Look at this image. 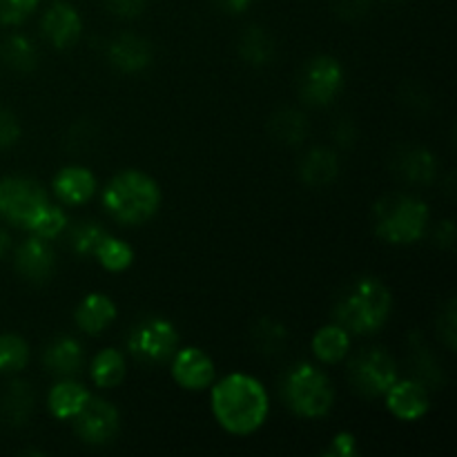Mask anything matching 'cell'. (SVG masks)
Here are the masks:
<instances>
[{"label":"cell","mask_w":457,"mask_h":457,"mask_svg":"<svg viewBox=\"0 0 457 457\" xmlns=\"http://www.w3.org/2000/svg\"><path fill=\"white\" fill-rule=\"evenodd\" d=\"M400 378L397 364L384 348H366L357 353L348 364V379L360 395L384 397V393Z\"/></svg>","instance_id":"52a82bcc"},{"label":"cell","mask_w":457,"mask_h":457,"mask_svg":"<svg viewBox=\"0 0 457 457\" xmlns=\"http://www.w3.org/2000/svg\"><path fill=\"white\" fill-rule=\"evenodd\" d=\"M43 364L49 373L61 378H74L85 364V353L79 339L56 337L43 353Z\"/></svg>","instance_id":"ac0fdd59"},{"label":"cell","mask_w":457,"mask_h":457,"mask_svg":"<svg viewBox=\"0 0 457 457\" xmlns=\"http://www.w3.org/2000/svg\"><path fill=\"white\" fill-rule=\"evenodd\" d=\"M31 409H34V393L29 384L21 379L9 384L0 397V420L9 427H22L31 415Z\"/></svg>","instance_id":"603a6c76"},{"label":"cell","mask_w":457,"mask_h":457,"mask_svg":"<svg viewBox=\"0 0 457 457\" xmlns=\"http://www.w3.org/2000/svg\"><path fill=\"white\" fill-rule=\"evenodd\" d=\"M393 312V295L378 277L351 281L335 303V321L351 335H373Z\"/></svg>","instance_id":"3957f363"},{"label":"cell","mask_w":457,"mask_h":457,"mask_svg":"<svg viewBox=\"0 0 457 457\" xmlns=\"http://www.w3.org/2000/svg\"><path fill=\"white\" fill-rule=\"evenodd\" d=\"M116 315H119V311H116V303L112 302V297L103 293H89L76 306L74 321L85 335L96 337L114 324Z\"/></svg>","instance_id":"e0dca14e"},{"label":"cell","mask_w":457,"mask_h":457,"mask_svg":"<svg viewBox=\"0 0 457 457\" xmlns=\"http://www.w3.org/2000/svg\"><path fill=\"white\" fill-rule=\"evenodd\" d=\"M328 457H357L360 455V449H357V437L353 433L342 431L330 440L326 453Z\"/></svg>","instance_id":"e575fe53"},{"label":"cell","mask_w":457,"mask_h":457,"mask_svg":"<svg viewBox=\"0 0 457 457\" xmlns=\"http://www.w3.org/2000/svg\"><path fill=\"white\" fill-rule=\"evenodd\" d=\"M96 177L85 165H65L52 181L54 195L65 205H83L96 195Z\"/></svg>","instance_id":"9a60e30c"},{"label":"cell","mask_w":457,"mask_h":457,"mask_svg":"<svg viewBox=\"0 0 457 457\" xmlns=\"http://www.w3.org/2000/svg\"><path fill=\"white\" fill-rule=\"evenodd\" d=\"M0 58H3L4 65L22 71V74L36 70V65H38V52H36L34 43L22 34H13L4 38V43L0 45Z\"/></svg>","instance_id":"484cf974"},{"label":"cell","mask_w":457,"mask_h":457,"mask_svg":"<svg viewBox=\"0 0 457 457\" xmlns=\"http://www.w3.org/2000/svg\"><path fill=\"white\" fill-rule=\"evenodd\" d=\"M337 174L339 159L328 147H315L299 163V177L303 179V183H308L312 187L328 186V183H333L337 179Z\"/></svg>","instance_id":"7402d4cb"},{"label":"cell","mask_w":457,"mask_h":457,"mask_svg":"<svg viewBox=\"0 0 457 457\" xmlns=\"http://www.w3.org/2000/svg\"><path fill=\"white\" fill-rule=\"evenodd\" d=\"M344 67L333 56H315L299 71V94L308 105L326 107L344 89Z\"/></svg>","instance_id":"9c48e42d"},{"label":"cell","mask_w":457,"mask_h":457,"mask_svg":"<svg viewBox=\"0 0 457 457\" xmlns=\"http://www.w3.org/2000/svg\"><path fill=\"white\" fill-rule=\"evenodd\" d=\"M125 373H128V364L119 348H103L101 353H96L89 369V375L98 388L119 386L125 379Z\"/></svg>","instance_id":"cb8c5ba5"},{"label":"cell","mask_w":457,"mask_h":457,"mask_svg":"<svg viewBox=\"0 0 457 457\" xmlns=\"http://www.w3.org/2000/svg\"><path fill=\"white\" fill-rule=\"evenodd\" d=\"M431 221V210L422 199L411 195H388L375 204L373 223L379 239L393 245L420 241Z\"/></svg>","instance_id":"277c9868"},{"label":"cell","mask_w":457,"mask_h":457,"mask_svg":"<svg viewBox=\"0 0 457 457\" xmlns=\"http://www.w3.org/2000/svg\"><path fill=\"white\" fill-rule=\"evenodd\" d=\"M437 330H440V337L445 342V346L449 351L455 348V299H449L446 308L442 311L440 320H437Z\"/></svg>","instance_id":"d590c367"},{"label":"cell","mask_w":457,"mask_h":457,"mask_svg":"<svg viewBox=\"0 0 457 457\" xmlns=\"http://www.w3.org/2000/svg\"><path fill=\"white\" fill-rule=\"evenodd\" d=\"M112 67L123 74H138L152 62V45L137 34H120L107 47Z\"/></svg>","instance_id":"2e32d148"},{"label":"cell","mask_w":457,"mask_h":457,"mask_svg":"<svg viewBox=\"0 0 457 457\" xmlns=\"http://www.w3.org/2000/svg\"><path fill=\"white\" fill-rule=\"evenodd\" d=\"M384 397H386V409L402 422H418L431 409L428 388L420 379L397 378Z\"/></svg>","instance_id":"4fadbf2b"},{"label":"cell","mask_w":457,"mask_h":457,"mask_svg":"<svg viewBox=\"0 0 457 457\" xmlns=\"http://www.w3.org/2000/svg\"><path fill=\"white\" fill-rule=\"evenodd\" d=\"M21 138V125L9 110L0 107V150H7Z\"/></svg>","instance_id":"8d00e7d4"},{"label":"cell","mask_w":457,"mask_h":457,"mask_svg":"<svg viewBox=\"0 0 457 457\" xmlns=\"http://www.w3.org/2000/svg\"><path fill=\"white\" fill-rule=\"evenodd\" d=\"M45 204H49L47 190L34 179H0V217L12 226L27 228V223L36 217V212Z\"/></svg>","instance_id":"ba28073f"},{"label":"cell","mask_w":457,"mask_h":457,"mask_svg":"<svg viewBox=\"0 0 457 457\" xmlns=\"http://www.w3.org/2000/svg\"><path fill=\"white\" fill-rule=\"evenodd\" d=\"M179 348L177 326L159 315L138 321L128 335V351L141 364H163Z\"/></svg>","instance_id":"8992f818"},{"label":"cell","mask_w":457,"mask_h":457,"mask_svg":"<svg viewBox=\"0 0 457 457\" xmlns=\"http://www.w3.org/2000/svg\"><path fill=\"white\" fill-rule=\"evenodd\" d=\"M214 3H217V7L221 9V12L232 13V16H239V13L248 12L253 0H214Z\"/></svg>","instance_id":"ab89813d"},{"label":"cell","mask_w":457,"mask_h":457,"mask_svg":"<svg viewBox=\"0 0 457 457\" xmlns=\"http://www.w3.org/2000/svg\"><path fill=\"white\" fill-rule=\"evenodd\" d=\"M239 56L253 67H263L275 56V40L263 27H248L239 38Z\"/></svg>","instance_id":"d4e9b609"},{"label":"cell","mask_w":457,"mask_h":457,"mask_svg":"<svg viewBox=\"0 0 457 457\" xmlns=\"http://www.w3.org/2000/svg\"><path fill=\"white\" fill-rule=\"evenodd\" d=\"M71 422L79 440L89 446L110 445L120 431L119 409L103 397H89L85 409Z\"/></svg>","instance_id":"30bf717a"},{"label":"cell","mask_w":457,"mask_h":457,"mask_svg":"<svg viewBox=\"0 0 457 457\" xmlns=\"http://www.w3.org/2000/svg\"><path fill=\"white\" fill-rule=\"evenodd\" d=\"M107 230L96 221H83L74 228L71 232V248L80 257H94L98 244L105 239Z\"/></svg>","instance_id":"1f68e13d"},{"label":"cell","mask_w":457,"mask_h":457,"mask_svg":"<svg viewBox=\"0 0 457 457\" xmlns=\"http://www.w3.org/2000/svg\"><path fill=\"white\" fill-rule=\"evenodd\" d=\"M411 351H413V366H415V370H418L420 382H422L424 386H427V382L437 384L442 370L418 335H413V339H411Z\"/></svg>","instance_id":"d6a6232c"},{"label":"cell","mask_w":457,"mask_h":457,"mask_svg":"<svg viewBox=\"0 0 457 457\" xmlns=\"http://www.w3.org/2000/svg\"><path fill=\"white\" fill-rule=\"evenodd\" d=\"M270 134L281 143H288V145H297L306 138L308 134V120L302 112L293 110V107H286L279 110L270 119Z\"/></svg>","instance_id":"4316f807"},{"label":"cell","mask_w":457,"mask_h":457,"mask_svg":"<svg viewBox=\"0 0 457 457\" xmlns=\"http://www.w3.org/2000/svg\"><path fill=\"white\" fill-rule=\"evenodd\" d=\"M103 3H105V7L110 9L114 16L137 18V16H141V13H143L147 0H103Z\"/></svg>","instance_id":"74e56055"},{"label":"cell","mask_w":457,"mask_h":457,"mask_svg":"<svg viewBox=\"0 0 457 457\" xmlns=\"http://www.w3.org/2000/svg\"><path fill=\"white\" fill-rule=\"evenodd\" d=\"M170 373L183 391H205L214 382V361L196 346L177 348L170 357Z\"/></svg>","instance_id":"8fae6325"},{"label":"cell","mask_w":457,"mask_h":457,"mask_svg":"<svg viewBox=\"0 0 457 457\" xmlns=\"http://www.w3.org/2000/svg\"><path fill=\"white\" fill-rule=\"evenodd\" d=\"M65 228H67L65 210H62L61 205H54L52 201H49V204H45L43 208L36 212V217L27 223L25 230H29L31 235L40 237V239L52 241L56 239V237H61L62 232H65Z\"/></svg>","instance_id":"f1b7e54d"},{"label":"cell","mask_w":457,"mask_h":457,"mask_svg":"<svg viewBox=\"0 0 457 457\" xmlns=\"http://www.w3.org/2000/svg\"><path fill=\"white\" fill-rule=\"evenodd\" d=\"M94 257L98 259V263H101L107 272H123L134 263V250L128 241L119 239V237L107 232L105 239L98 244Z\"/></svg>","instance_id":"83f0119b"},{"label":"cell","mask_w":457,"mask_h":457,"mask_svg":"<svg viewBox=\"0 0 457 457\" xmlns=\"http://www.w3.org/2000/svg\"><path fill=\"white\" fill-rule=\"evenodd\" d=\"M210 409L219 427L230 436H253L266 424L270 413V395L257 378L230 373L212 382Z\"/></svg>","instance_id":"6da1fadb"},{"label":"cell","mask_w":457,"mask_h":457,"mask_svg":"<svg viewBox=\"0 0 457 457\" xmlns=\"http://www.w3.org/2000/svg\"><path fill=\"white\" fill-rule=\"evenodd\" d=\"M312 355L321 361V364H339L346 360L351 353V333L337 321L328 326H321L315 335H312Z\"/></svg>","instance_id":"44dd1931"},{"label":"cell","mask_w":457,"mask_h":457,"mask_svg":"<svg viewBox=\"0 0 457 457\" xmlns=\"http://www.w3.org/2000/svg\"><path fill=\"white\" fill-rule=\"evenodd\" d=\"M9 245H12V241H9V235L3 230V228H0V259H3L4 254H7Z\"/></svg>","instance_id":"b9f144b4"},{"label":"cell","mask_w":457,"mask_h":457,"mask_svg":"<svg viewBox=\"0 0 457 457\" xmlns=\"http://www.w3.org/2000/svg\"><path fill=\"white\" fill-rule=\"evenodd\" d=\"M281 397L284 404L299 418L320 420L333 411L335 388L324 370L311 361H302L284 375Z\"/></svg>","instance_id":"5b68a950"},{"label":"cell","mask_w":457,"mask_h":457,"mask_svg":"<svg viewBox=\"0 0 457 457\" xmlns=\"http://www.w3.org/2000/svg\"><path fill=\"white\" fill-rule=\"evenodd\" d=\"M105 212L123 226L147 223L161 208V187L143 170H120L101 192Z\"/></svg>","instance_id":"7a4b0ae2"},{"label":"cell","mask_w":457,"mask_h":457,"mask_svg":"<svg viewBox=\"0 0 457 457\" xmlns=\"http://www.w3.org/2000/svg\"><path fill=\"white\" fill-rule=\"evenodd\" d=\"M370 0H337L335 9H337L339 16L344 18H360L369 12Z\"/></svg>","instance_id":"f35d334b"},{"label":"cell","mask_w":457,"mask_h":457,"mask_svg":"<svg viewBox=\"0 0 457 457\" xmlns=\"http://www.w3.org/2000/svg\"><path fill=\"white\" fill-rule=\"evenodd\" d=\"M89 391L76 379H61L47 395V409L56 420H74L89 402Z\"/></svg>","instance_id":"d6986e66"},{"label":"cell","mask_w":457,"mask_h":457,"mask_svg":"<svg viewBox=\"0 0 457 457\" xmlns=\"http://www.w3.org/2000/svg\"><path fill=\"white\" fill-rule=\"evenodd\" d=\"M29 361V344L13 333H0V373H21Z\"/></svg>","instance_id":"f546056e"},{"label":"cell","mask_w":457,"mask_h":457,"mask_svg":"<svg viewBox=\"0 0 457 457\" xmlns=\"http://www.w3.org/2000/svg\"><path fill=\"white\" fill-rule=\"evenodd\" d=\"M54 268H56V254H54V248L47 239L31 235L16 250V270L31 284L49 281V277L54 275Z\"/></svg>","instance_id":"5bb4252c"},{"label":"cell","mask_w":457,"mask_h":457,"mask_svg":"<svg viewBox=\"0 0 457 457\" xmlns=\"http://www.w3.org/2000/svg\"><path fill=\"white\" fill-rule=\"evenodd\" d=\"M38 4L40 0H0V25H22Z\"/></svg>","instance_id":"836d02e7"},{"label":"cell","mask_w":457,"mask_h":457,"mask_svg":"<svg viewBox=\"0 0 457 457\" xmlns=\"http://www.w3.org/2000/svg\"><path fill=\"white\" fill-rule=\"evenodd\" d=\"M395 172L411 183H431L437 174V159L427 147L406 145L395 154Z\"/></svg>","instance_id":"ffe728a7"},{"label":"cell","mask_w":457,"mask_h":457,"mask_svg":"<svg viewBox=\"0 0 457 457\" xmlns=\"http://www.w3.org/2000/svg\"><path fill=\"white\" fill-rule=\"evenodd\" d=\"M40 29L54 47L70 49L71 45L79 43L80 34H83V18L71 3L54 0L40 18Z\"/></svg>","instance_id":"7c38bea8"},{"label":"cell","mask_w":457,"mask_h":457,"mask_svg":"<svg viewBox=\"0 0 457 457\" xmlns=\"http://www.w3.org/2000/svg\"><path fill=\"white\" fill-rule=\"evenodd\" d=\"M455 241V230H453V223L445 221L440 228H437V244L445 245V248H451Z\"/></svg>","instance_id":"60d3db41"},{"label":"cell","mask_w":457,"mask_h":457,"mask_svg":"<svg viewBox=\"0 0 457 457\" xmlns=\"http://www.w3.org/2000/svg\"><path fill=\"white\" fill-rule=\"evenodd\" d=\"M254 346L259 348V353L263 355H277L286 348V339H288V333H286L284 326L279 321L270 320V317H263L253 330Z\"/></svg>","instance_id":"4dcf8cb0"}]
</instances>
